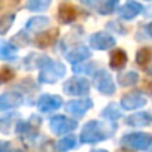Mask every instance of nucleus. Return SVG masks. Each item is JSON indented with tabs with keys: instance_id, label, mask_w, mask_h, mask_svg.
Returning a JSON list of instances; mask_svg holds the SVG:
<instances>
[{
	"instance_id": "a211bd4d",
	"label": "nucleus",
	"mask_w": 152,
	"mask_h": 152,
	"mask_svg": "<svg viewBox=\"0 0 152 152\" xmlns=\"http://www.w3.org/2000/svg\"><path fill=\"white\" fill-rule=\"evenodd\" d=\"M57 17L58 20L63 23V24H70L76 20V17H78V12H76V9L69 5V3H63L58 6V12H57Z\"/></svg>"
},
{
	"instance_id": "aec40b11",
	"label": "nucleus",
	"mask_w": 152,
	"mask_h": 152,
	"mask_svg": "<svg viewBox=\"0 0 152 152\" xmlns=\"http://www.w3.org/2000/svg\"><path fill=\"white\" fill-rule=\"evenodd\" d=\"M17 48L11 42H0V60L3 61H14L18 58Z\"/></svg>"
},
{
	"instance_id": "7c9ffc66",
	"label": "nucleus",
	"mask_w": 152,
	"mask_h": 152,
	"mask_svg": "<svg viewBox=\"0 0 152 152\" xmlns=\"http://www.w3.org/2000/svg\"><path fill=\"white\" fill-rule=\"evenodd\" d=\"M15 6H18V0H0V12L11 11Z\"/></svg>"
},
{
	"instance_id": "393cba45",
	"label": "nucleus",
	"mask_w": 152,
	"mask_h": 152,
	"mask_svg": "<svg viewBox=\"0 0 152 152\" xmlns=\"http://www.w3.org/2000/svg\"><path fill=\"white\" fill-rule=\"evenodd\" d=\"M121 115H122V113H121L118 104H115V103L107 104V106L103 109V112H102V116L106 118L107 121H116L118 118H121Z\"/></svg>"
},
{
	"instance_id": "b1692460",
	"label": "nucleus",
	"mask_w": 152,
	"mask_h": 152,
	"mask_svg": "<svg viewBox=\"0 0 152 152\" xmlns=\"http://www.w3.org/2000/svg\"><path fill=\"white\" fill-rule=\"evenodd\" d=\"M118 3H119V0H100L97 5V9L102 15H109V14L115 12Z\"/></svg>"
},
{
	"instance_id": "a878e982",
	"label": "nucleus",
	"mask_w": 152,
	"mask_h": 152,
	"mask_svg": "<svg viewBox=\"0 0 152 152\" xmlns=\"http://www.w3.org/2000/svg\"><path fill=\"white\" fill-rule=\"evenodd\" d=\"M17 118H18L17 113H9L3 118H0V131H2L3 134H9L11 127L17 122Z\"/></svg>"
},
{
	"instance_id": "c9c22d12",
	"label": "nucleus",
	"mask_w": 152,
	"mask_h": 152,
	"mask_svg": "<svg viewBox=\"0 0 152 152\" xmlns=\"http://www.w3.org/2000/svg\"><path fill=\"white\" fill-rule=\"evenodd\" d=\"M146 73H148L149 76H152V66H151V67H148V70H146Z\"/></svg>"
},
{
	"instance_id": "6ab92c4d",
	"label": "nucleus",
	"mask_w": 152,
	"mask_h": 152,
	"mask_svg": "<svg viewBox=\"0 0 152 152\" xmlns=\"http://www.w3.org/2000/svg\"><path fill=\"white\" fill-rule=\"evenodd\" d=\"M127 54L124 49H113L110 52V57H109V64L112 69L115 70H121L125 64H127Z\"/></svg>"
},
{
	"instance_id": "bb28decb",
	"label": "nucleus",
	"mask_w": 152,
	"mask_h": 152,
	"mask_svg": "<svg viewBox=\"0 0 152 152\" xmlns=\"http://www.w3.org/2000/svg\"><path fill=\"white\" fill-rule=\"evenodd\" d=\"M14 21H15V14H5L0 17V36H5L11 30Z\"/></svg>"
},
{
	"instance_id": "6e6552de",
	"label": "nucleus",
	"mask_w": 152,
	"mask_h": 152,
	"mask_svg": "<svg viewBox=\"0 0 152 152\" xmlns=\"http://www.w3.org/2000/svg\"><path fill=\"white\" fill-rule=\"evenodd\" d=\"M90 45L96 51H107L116 45V40L112 34L106 31H97L90 37Z\"/></svg>"
},
{
	"instance_id": "2eb2a0df",
	"label": "nucleus",
	"mask_w": 152,
	"mask_h": 152,
	"mask_svg": "<svg viewBox=\"0 0 152 152\" xmlns=\"http://www.w3.org/2000/svg\"><path fill=\"white\" fill-rule=\"evenodd\" d=\"M58 28H51V30H46V31H40L34 39H33V43L37 46V48H48L51 46L57 39H58Z\"/></svg>"
},
{
	"instance_id": "72a5a7b5",
	"label": "nucleus",
	"mask_w": 152,
	"mask_h": 152,
	"mask_svg": "<svg viewBox=\"0 0 152 152\" xmlns=\"http://www.w3.org/2000/svg\"><path fill=\"white\" fill-rule=\"evenodd\" d=\"M9 151H11V143L0 140V152H9Z\"/></svg>"
},
{
	"instance_id": "20e7f679",
	"label": "nucleus",
	"mask_w": 152,
	"mask_h": 152,
	"mask_svg": "<svg viewBox=\"0 0 152 152\" xmlns=\"http://www.w3.org/2000/svg\"><path fill=\"white\" fill-rule=\"evenodd\" d=\"M63 91L67 96H78V97H85L90 94V82L85 78L81 76H73L67 79L63 84Z\"/></svg>"
},
{
	"instance_id": "4c0bfd02",
	"label": "nucleus",
	"mask_w": 152,
	"mask_h": 152,
	"mask_svg": "<svg viewBox=\"0 0 152 152\" xmlns=\"http://www.w3.org/2000/svg\"><path fill=\"white\" fill-rule=\"evenodd\" d=\"M91 152H107V151H104V149H96V151H91Z\"/></svg>"
},
{
	"instance_id": "2f4dec72",
	"label": "nucleus",
	"mask_w": 152,
	"mask_h": 152,
	"mask_svg": "<svg viewBox=\"0 0 152 152\" xmlns=\"http://www.w3.org/2000/svg\"><path fill=\"white\" fill-rule=\"evenodd\" d=\"M14 78V72L9 70V69H3L0 72V82H6V81H11Z\"/></svg>"
},
{
	"instance_id": "dca6fc26",
	"label": "nucleus",
	"mask_w": 152,
	"mask_h": 152,
	"mask_svg": "<svg viewBox=\"0 0 152 152\" xmlns=\"http://www.w3.org/2000/svg\"><path fill=\"white\" fill-rule=\"evenodd\" d=\"M48 24H49V18L48 17L36 15V17H31L26 23V30L31 31V33H39V31H43L48 27Z\"/></svg>"
},
{
	"instance_id": "423d86ee",
	"label": "nucleus",
	"mask_w": 152,
	"mask_h": 152,
	"mask_svg": "<svg viewBox=\"0 0 152 152\" xmlns=\"http://www.w3.org/2000/svg\"><path fill=\"white\" fill-rule=\"evenodd\" d=\"M76 127H78V122H76V119H70L64 115H55L51 118L49 121V128L52 133L55 134H67L70 131H73Z\"/></svg>"
},
{
	"instance_id": "9d476101",
	"label": "nucleus",
	"mask_w": 152,
	"mask_h": 152,
	"mask_svg": "<svg viewBox=\"0 0 152 152\" xmlns=\"http://www.w3.org/2000/svg\"><path fill=\"white\" fill-rule=\"evenodd\" d=\"M24 103V96L23 93L18 91H8L0 96V112L8 110V109H15L20 107Z\"/></svg>"
},
{
	"instance_id": "0eeeda50",
	"label": "nucleus",
	"mask_w": 152,
	"mask_h": 152,
	"mask_svg": "<svg viewBox=\"0 0 152 152\" xmlns=\"http://www.w3.org/2000/svg\"><path fill=\"white\" fill-rule=\"evenodd\" d=\"M93 100L88 97H82V99H76V100H70L66 104V112L70 113L75 118H82L91 107H93Z\"/></svg>"
},
{
	"instance_id": "f3484780",
	"label": "nucleus",
	"mask_w": 152,
	"mask_h": 152,
	"mask_svg": "<svg viewBox=\"0 0 152 152\" xmlns=\"http://www.w3.org/2000/svg\"><path fill=\"white\" fill-rule=\"evenodd\" d=\"M127 124L131 127H148L152 124V113L151 112H137L127 118Z\"/></svg>"
},
{
	"instance_id": "f257e3e1",
	"label": "nucleus",
	"mask_w": 152,
	"mask_h": 152,
	"mask_svg": "<svg viewBox=\"0 0 152 152\" xmlns=\"http://www.w3.org/2000/svg\"><path fill=\"white\" fill-rule=\"evenodd\" d=\"M115 125L109 127L106 122H100L97 119L88 121L81 131V142L82 143H97L102 142L113 134Z\"/></svg>"
},
{
	"instance_id": "4468645a",
	"label": "nucleus",
	"mask_w": 152,
	"mask_h": 152,
	"mask_svg": "<svg viewBox=\"0 0 152 152\" xmlns=\"http://www.w3.org/2000/svg\"><path fill=\"white\" fill-rule=\"evenodd\" d=\"M142 11H143V6L139 2H136V0H128L125 5H122L118 9V14H119V17L122 20L130 21V20L136 18L139 14H142Z\"/></svg>"
},
{
	"instance_id": "f8f14e48",
	"label": "nucleus",
	"mask_w": 152,
	"mask_h": 152,
	"mask_svg": "<svg viewBox=\"0 0 152 152\" xmlns=\"http://www.w3.org/2000/svg\"><path fill=\"white\" fill-rule=\"evenodd\" d=\"M51 61V58L45 54H39V52H31L28 54L24 60H23V67L26 70H34V69H42L43 66H46Z\"/></svg>"
},
{
	"instance_id": "c756f323",
	"label": "nucleus",
	"mask_w": 152,
	"mask_h": 152,
	"mask_svg": "<svg viewBox=\"0 0 152 152\" xmlns=\"http://www.w3.org/2000/svg\"><path fill=\"white\" fill-rule=\"evenodd\" d=\"M94 69H96V64L94 63H87V60L82 61V63H78V64H73V72L75 73L94 75Z\"/></svg>"
},
{
	"instance_id": "e433bc0d",
	"label": "nucleus",
	"mask_w": 152,
	"mask_h": 152,
	"mask_svg": "<svg viewBox=\"0 0 152 152\" xmlns=\"http://www.w3.org/2000/svg\"><path fill=\"white\" fill-rule=\"evenodd\" d=\"M9 152H26V151H23L21 148H18V149H14V151H9Z\"/></svg>"
},
{
	"instance_id": "c85d7f7f",
	"label": "nucleus",
	"mask_w": 152,
	"mask_h": 152,
	"mask_svg": "<svg viewBox=\"0 0 152 152\" xmlns=\"http://www.w3.org/2000/svg\"><path fill=\"white\" fill-rule=\"evenodd\" d=\"M152 60V49L151 48H142L136 54V63L139 66H146Z\"/></svg>"
},
{
	"instance_id": "f03ea898",
	"label": "nucleus",
	"mask_w": 152,
	"mask_h": 152,
	"mask_svg": "<svg viewBox=\"0 0 152 152\" xmlns=\"http://www.w3.org/2000/svg\"><path fill=\"white\" fill-rule=\"evenodd\" d=\"M66 66L61 61H49L46 66H43L39 72V82L52 85L64 78L66 75Z\"/></svg>"
},
{
	"instance_id": "1a4fd4ad",
	"label": "nucleus",
	"mask_w": 152,
	"mask_h": 152,
	"mask_svg": "<svg viewBox=\"0 0 152 152\" xmlns=\"http://www.w3.org/2000/svg\"><path fill=\"white\" fill-rule=\"evenodd\" d=\"M63 106V99L60 96L54 94H43L37 100V109L43 113H51L54 110H58Z\"/></svg>"
},
{
	"instance_id": "f704fd0d",
	"label": "nucleus",
	"mask_w": 152,
	"mask_h": 152,
	"mask_svg": "<svg viewBox=\"0 0 152 152\" xmlns=\"http://www.w3.org/2000/svg\"><path fill=\"white\" fill-rule=\"evenodd\" d=\"M145 30H146V33L152 37V23H149V24H146V27H145Z\"/></svg>"
},
{
	"instance_id": "4be33fe9",
	"label": "nucleus",
	"mask_w": 152,
	"mask_h": 152,
	"mask_svg": "<svg viewBox=\"0 0 152 152\" xmlns=\"http://www.w3.org/2000/svg\"><path fill=\"white\" fill-rule=\"evenodd\" d=\"M52 0H27L26 8L31 12H43L49 8Z\"/></svg>"
},
{
	"instance_id": "412c9836",
	"label": "nucleus",
	"mask_w": 152,
	"mask_h": 152,
	"mask_svg": "<svg viewBox=\"0 0 152 152\" xmlns=\"http://www.w3.org/2000/svg\"><path fill=\"white\" fill-rule=\"evenodd\" d=\"M139 81V73L134 70H128V72H121L118 75V84L121 87H131L134 84H137Z\"/></svg>"
},
{
	"instance_id": "39448f33",
	"label": "nucleus",
	"mask_w": 152,
	"mask_h": 152,
	"mask_svg": "<svg viewBox=\"0 0 152 152\" xmlns=\"http://www.w3.org/2000/svg\"><path fill=\"white\" fill-rule=\"evenodd\" d=\"M94 87L104 96H112L116 91V85L113 82L112 75L106 70L94 72Z\"/></svg>"
},
{
	"instance_id": "ddd939ff",
	"label": "nucleus",
	"mask_w": 152,
	"mask_h": 152,
	"mask_svg": "<svg viewBox=\"0 0 152 152\" xmlns=\"http://www.w3.org/2000/svg\"><path fill=\"white\" fill-rule=\"evenodd\" d=\"M91 57V49L85 45H78L72 48L69 52H66V60L72 64H78V63H82L85 60H88Z\"/></svg>"
},
{
	"instance_id": "9b49d317",
	"label": "nucleus",
	"mask_w": 152,
	"mask_h": 152,
	"mask_svg": "<svg viewBox=\"0 0 152 152\" xmlns=\"http://www.w3.org/2000/svg\"><path fill=\"white\" fill-rule=\"evenodd\" d=\"M146 97L139 93V91H133L128 94H124L121 99V107L125 110H136L139 107H143L146 104Z\"/></svg>"
},
{
	"instance_id": "5701e85b",
	"label": "nucleus",
	"mask_w": 152,
	"mask_h": 152,
	"mask_svg": "<svg viewBox=\"0 0 152 152\" xmlns=\"http://www.w3.org/2000/svg\"><path fill=\"white\" fill-rule=\"evenodd\" d=\"M31 42V37L28 36V33H27V30H23V31H18L12 39H11V43L18 49V48H24V46H27L28 43Z\"/></svg>"
},
{
	"instance_id": "cd10ccee",
	"label": "nucleus",
	"mask_w": 152,
	"mask_h": 152,
	"mask_svg": "<svg viewBox=\"0 0 152 152\" xmlns=\"http://www.w3.org/2000/svg\"><path fill=\"white\" fill-rule=\"evenodd\" d=\"M75 146H76V137H75L73 134L63 137V139H61V140H58V143H57V149H58L60 152L70 151V149H73Z\"/></svg>"
},
{
	"instance_id": "473e14b6",
	"label": "nucleus",
	"mask_w": 152,
	"mask_h": 152,
	"mask_svg": "<svg viewBox=\"0 0 152 152\" xmlns=\"http://www.w3.org/2000/svg\"><path fill=\"white\" fill-rule=\"evenodd\" d=\"M81 2H82L84 6H87V8H90V9H94V8H97V5H99V0H81Z\"/></svg>"
},
{
	"instance_id": "7ed1b4c3",
	"label": "nucleus",
	"mask_w": 152,
	"mask_h": 152,
	"mask_svg": "<svg viewBox=\"0 0 152 152\" xmlns=\"http://www.w3.org/2000/svg\"><path fill=\"white\" fill-rule=\"evenodd\" d=\"M121 145L133 151H149L152 148V136L149 133H130L122 136Z\"/></svg>"
}]
</instances>
